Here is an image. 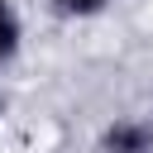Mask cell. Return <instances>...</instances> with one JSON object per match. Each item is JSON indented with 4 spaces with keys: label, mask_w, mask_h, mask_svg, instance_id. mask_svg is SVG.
Instances as JSON below:
<instances>
[{
    "label": "cell",
    "mask_w": 153,
    "mask_h": 153,
    "mask_svg": "<svg viewBox=\"0 0 153 153\" xmlns=\"http://www.w3.org/2000/svg\"><path fill=\"white\" fill-rule=\"evenodd\" d=\"M0 115H5V86H0Z\"/></svg>",
    "instance_id": "cell-4"
},
{
    "label": "cell",
    "mask_w": 153,
    "mask_h": 153,
    "mask_svg": "<svg viewBox=\"0 0 153 153\" xmlns=\"http://www.w3.org/2000/svg\"><path fill=\"white\" fill-rule=\"evenodd\" d=\"M48 5H53V14H62V19H96V14L110 10V0H48Z\"/></svg>",
    "instance_id": "cell-3"
},
{
    "label": "cell",
    "mask_w": 153,
    "mask_h": 153,
    "mask_svg": "<svg viewBox=\"0 0 153 153\" xmlns=\"http://www.w3.org/2000/svg\"><path fill=\"white\" fill-rule=\"evenodd\" d=\"M24 48V19L14 10V0H0V67H10Z\"/></svg>",
    "instance_id": "cell-2"
},
{
    "label": "cell",
    "mask_w": 153,
    "mask_h": 153,
    "mask_svg": "<svg viewBox=\"0 0 153 153\" xmlns=\"http://www.w3.org/2000/svg\"><path fill=\"white\" fill-rule=\"evenodd\" d=\"M100 153H153V120L120 115L100 129Z\"/></svg>",
    "instance_id": "cell-1"
}]
</instances>
